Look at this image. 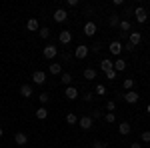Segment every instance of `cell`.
Returning <instances> with one entry per match:
<instances>
[{"instance_id": "9", "label": "cell", "mask_w": 150, "mask_h": 148, "mask_svg": "<svg viewBox=\"0 0 150 148\" xmlns=\"http://www.w3.org/2000/svg\"><path fill=\"white\" fill-rule=\"evenodd\" d=\"M78 122H80L82 130H90V128H92V118H90V116H80Z\"/></svg>"}, {"instance_id": "29", "label": "cell", "mask_w": 150, "mask_h": 148, "mask_svg": "<svg viewBox=\"0 0 150 148\" xmlns=\"http://www.w3.org/2000/svg\"><path fill=\"white\" fill-rule=\"evenodd\" d=\"M106 110H108V112H114L116 110V102L114 100H108V102H106Z\"/></svg>"}, {"instance_id": "41", "label": "cell", "mask_w": 150, "mask_h": 148, "mask_svg": "<svg viewBox=\"0 0 150 148\" xmlns=\"http://www.w3.org/2000/svg\"><path fill=\"white\" fill-rule=\"evenodd\" d=\"M148 64H150V60H148Z\"/></svg>"}, {"instance_id": "7", "label": "cell", "mask_w": 150, "mask_h": 148, "mask_svg": "<svg viewBox=\"0 0 150 148\" xmlns=\"http://www.w3.org/2000/svg\"><path fill=\"white\" fill-rule=\"evenodd\" d=\"M64 96H66L68 100H76V98H78V88H74V86H66Z\"/></svg>"}, {"instance_id": "21", "label": "cell", "mask_w": 150, "mask_h": 148, "mask_svg": "<svg viewBox=\"0 0 150 148\" xmlns=\"http://www.w3.org/2000/svg\"><path fill=\"white\" fill-rule=\"evenodd\" d=\"M76 122H78V116H76V114H74V112H68V114H66V124L74 126V124H76Z\"/></svg>"}, {"instance_id": "40", "label": "cell", "mask_w": 150, "mask_h": 148, "mask_svg": "<svg viewBox=\"0 0 150 148\" xmlns=\"http://www.w3.org/2000/svg\"><path fill=\"white\" fill-rule=\"evenodd\" d=\"M148 112H150V104H148Z\"/></svg>"}, {"instance_id": "31", "label": "cell", "mask_w": 150, "mask_h": 148, "mask_svg": "<svg viewBox=\"0 0 150 148\" xmlns=\"http://www.w3.org/2000/svg\"><path fill=\"white\" fill-rule=\"evenodd\" d=\"M116 74H118V72L112 68V70H108V72H106V78H108V80H114V78H116Z\"/></svg>"}, {"instance_id": "24", "label": "cell", "mask_w": 150, "mask_h": 148, "mask_svg": "<svg viewBox=\"0 0 150 148\" xmlns=\"http://www.w3.org/2000/svg\"><path fill=\"white\" fill-rule=\"evenodd\" d=\"M50 74H60V72H62V66H60V64H50Z\"/></svg>"}, {"instance_id": "20", "label": "cell", "mask_w": 150, "mask_h": 148, "mask_svg": "<svg viewBox=\"0 0 150 148\" xmlns=\"http://www.w3.org/2000/svg\"><path fill=\"white\" fill-rule=\"evenodd\" d=\"M118 28H120L122 32H130L132 24H130V20H120V24H118Z\"/></svg>"}, {"instance_id": "17", "label": "cell", "mask_w": 150, "mask_h": 148, "mask_svg": "<svg viewBox=\"0 0 150 148\" xmlns=\"http://www.w3.org/2000/svg\"><path fill=\"white\" fill-rule=\"evenodd\" d=\"M130 130H132V128H130V124H128V122H122V124L118 126V132H120L122 136H126V134H130Z\"/></svg>"}, {"instance_id": "36", "label": "cell", "mask_w": 150, "mask_h": 148, "mask_svg": "<svg viewBox=\"0 0 150 148\" xmlns=\"http://www.w3.org/2000/svg\"><path fill=\"white\" fill-rule=\"evenodd\" d=\"M66 4H68V6H72V8H74V6H78V0H68V2H66Z\"/></svg>"}, {"instance_id": "32", "label": "cell", "mask_w": 150, "mask_h": 148, "mask_svg": "<svg viewBox=\"0 0 150 148\" xmlns=\"http://www.w3.org/2000/svg\"><path fill=\"white\" fill-rule=\"evenodd\" d=\"M104 92H106V86H104V84H96V94H100V96H102Z\"/></svg>"}, {"instance_id": "3", "label": "cell", "mask_w": 150, "mask_h": 148, "mask_svg": "<svg viewBox=\"0 0 150 148\" xmlns=\"http://www.w3.org/2000/svg\"><path fill=\"white\" fill-rule=\"evenodd\" d=\"M42 54H44V58H48V60H52V58H56L58 50H56V46L48 44V46H44V50H42Z\"/></svg>"}, {"instance_id": "39", "label": "cell", "mask_w": 150, "mask_h": 148, "mask_svg": "<svg viewBox=\"0 0 150 148\" xmlns=\"http://www.w3.org/2000/svg\"><path fill=\"white\" fill-rule=\"evenodd\" d=\"M2 134H4V130H2V128H0V138H2Z\"/></svg>"}, {"instance_id": "1", "label": "cell", "mask_w": 150, "mask_h": 148, "mask_svg": "<svg viewBox=\"0 0 150 148\" xmlns=\"http://www.w3.org/2000/svg\"><path fill=\"white\" fill-rule=\"evenodd\" d=\"M134 16H136V22H140V24H144L148 20V12H146V8H142V6H138L134 10Z\"/></svg>"}, {"instance_id": "6", "label": "cell", "mask_w": 150, "mask_h": 148, "mask_svg": "<svg viewBox=\"0 0 150 148\" xmlns=\"http://www.w3.org/2000/svg\"><path fill=\"white\" fill-rule=\"evenodd\" d=\"M32 82H34V84H44V82H46V72L36 70L34 74H32Z\"/></svg>"}, {"instance_id": "11", "label": "cell", "mask_w": 150, "mask_h": 148, "mask_svg": "<svg viewBox=\"0 0 150 148\" xmlns=\"http://www.w3.org/2000/svg\"><path fill=\"white\" fill-rule=\"evenodd\" d=\"M108 50H110V54H114V56H118V54L122 52V44H120L118 40H114V42H110V46H108Z\"/></svg>"}, {"instance_id": "26", "label": "cell", "mask_w": 150, "mask_h": 148, "mask_svg": "<svg viewBox=\"0 0 150 148\" xmlns=\"http://www.w3.org/2000/svg\"><path fill=\"white\" fill-rule=\"evenodd\" d=\"M118 24H120V18H118V14H112V16H110V26H112V28H116Z\"/></svg>"}, {"instance_id": "30", "label": "cell", "mask_w": 150, "mask_h": 148, "mask_svg": "<svg viewBox=\"0 0 150 148\" xmlns=\"http://www.w3.org/2000/svg\"><path fill=\"white\" fill-rule=\"evenodd\" d=\"M38 100H40V102H42V104H46L48 100H50V96H48V92H42V94L38 96Z\"/></svg>"}, {"instance_id": "38", "label": "cell", "mask_w": 150, "mask_h": 148, "mask_svg": "<svg viewBox=\"0 0 150 148\" xmlns=\"http://www.w3.org/2000/svg\"><path fill=\"white\" fill-rule=\"evenodd\" d=\"M130 148H142V146H140L138 142H132V144H130Z\"/></svg>"}, {"instance_id": "18", "label": "cell", "mask_w": 150, "mask_h": 148, "mask_svg": "<svg viewBox=\"0 0 150 148\" xmlns=\"http://www.w3.org/2000/svg\"><path fill=\"white\" fill-rule=\"evenodd\" d=\"M114 70H116V72H122V70H126V62H124L122 58H118V60L114 62Z\"/></svg>"}, {"instance_id": "22", "label": "cell", "mask_w": 150, "mask_h": 148, "mask_svg": "<svg viewBox=\"0 0 150 148\" xmlns=\"http://www.w3.org/2000/svg\"><path fill=\"white\" fill-rule=\"evenodd\" d=\"M84 78H86V80H94V78H96V70H94V68H86V70H84Z\"/></svg>"}, {"instance_id": "10", "label": "cell", "mask_w": 150, "mask_h": 148, "mask_svg": "<svg viewBox=\"0 0 150 148\" xmlns=\"http://www.w3.org/2000/svg\"><path fill=\"white\" fill-rule=\"evenodd\" d=\"M58 40H60L62 44L66 46V44H70V42H72V34H70L68 30H62V32L58 34Z\"/></svg>"}, {"instance_id": "12", "label": "cell", "mask_w": 150, "mask_h": 148, "mask_svg": "<svg viewBox=\"0 0 150 148\" xmlns=\"http://www.w3.org/2000/svg\"><path fill=\"white\" fill-rule=\"evenodd\" d=\"M112 68H114V62H112L110 58H104L102 62H100V70H102L104 74H106L108 70H112Z\"/></svg>"}, {"instance_id": "19", "label": "cell", "mask_w": 150, "mask_h": 148, "mask_svg": "<svg viewBox=\"0 0 150 148\" xmlns=\"http://www.w3.org/2000/svg\"><path fill=\"white\" fill-rule=\"evenodd\" d=\"M36 118H40V120H46L48 118V110L44 108V106H40V108L36 110Z\"/></svg>"}, {"instance_id": "13", "label": "cell", "mask_w": 150, "mask_h": 148, "mask_svg": "<svg viewBox=\"0 0 150 148\" xmlns=\"http://www.w3.org/2000/svg\"><path fill=\"white\" fill-rule=\"evenodd\" d=\"M140 40H142V36H140V32H130V34H128V42H130L132 46L140 44Z\"/></svg>"}, {"instance_id": "2", "label": "cell", "mask_w": 150, "mask_h": 148, "mask_svg": "<svg viewBox=\"0 0 150 148\" xmlns=\"http://www.w3.org/2000/svg\"><path fill=\"white\" fill-rule=\"evenodd\" d=\"M88 52H90V48H88L86 44H80V46H76V50H74V56L80 58V60H84V58L88 56Z\"/></svg>"}, {"instance_id": "37", "label": "cell", "mask_w": 150, "mask_h": 148, "mask_svg": "<svg viewBox=\"0 0 150 148\" xmlns=\"http://www.w3.org/2000/svg\"><path fill=\"white\" fill-rule=\"evenodd\" d=\"M88 48H92L94 52H98V50H100V44H98V42H96V44H94V46H88Z\"/></svg>"}, {"instance_id": "25", "label": "cell", "mask_w": 150, "mask_h": 148, "mask_svg": "<svg viewBox=\"0 0 150 148\" xmlns=\"http://www.w3.org/2000/svg\"><path fill=\"white\" fill-rule=\"evenodd\" d=\"M62 84H66V86H68L70 82H72V74H70V72H64V74H62Z\"/></svg>"}, {"instance_id": "33", "label": "cell", "mask_w": 150, "mask_h": 148, "mask_svg": "<svg viewBox=\"0 0 150 148\" xmlns=\"http://www.w3.org/2000/svg\"><path fill=\"white\" fill-rule=\"evenodd\" d=\"M140 138H142L144 142H150V130H144V132L140 134Z\"/></svg>"}, {"instance_id": "34", "label": "cell", "mask_w": 150, "mask_h": 148, "mask_svg": "<svg viewBox=\"0 0 150 148\" xmlns=\"http://www.w3.org/2000/svg\"><path fill=\"white\" fill-rule=\"evenodd\" d=\"M92 148H106V144H104V142H100V140H94V142H92Z\"/></svg>"}, {"instance_id": "27", "label": "cell", "mask_w": 150, "mask_h": 148, "mask_svg": "<svg viewBox=\"0 0 150 148\" xmlns=\"http://www.w3.org/2000/svg\"><path fill=\"white\" fill-rule=\"evenodd\" d=\"M122 86H124L126 90H132V86H134V80H132V78H126L124 82H122Z\"/></svg>"}, {"instance_id": "8", "label": "cell", "mask_w": 150, "mask_h": 148, "mask_svg": "<svg viewBox=\"0 0 150 148\" xmlns=\"http://www.w3.org/2000/svg\"><path fill=\"white\" fill-rule=\"evenodd\" d=\"M14 142H16L18 146H26V144H28V136H26L24 132H16V134H14Z\"/></svg>"}, {"instance_id": "15", "label": "cell", "mask_w": 150, "mask_h": 148, "mask_svg": "<svg viewBox=\"0 0 150 148\" xmlns=\"http://www.w3.org/2000/svg\"><path fill=\"white\" fill-rule=\"evenodd\" d=\"M20 94H22L24 98H30V96H32V86H30V84H22V86H20Z\"/></svg>"}, {"instance_id": "35", "label": "cell", "mask_w": 150, "mask_h": 148, "mask_svg": "<svg viewBox=\"0 0 150 148\" xmlns=\"http://www.w3.org/2000/svg\"><path fill=\"white\" fill-rule=\"evenodd\" d=\"M92 98H94V94H90V92H88V94H84V100H86V102H90Z\"/></svg>"}, {"instance_id": "16", "label": "cell", "mask_w": 150, "mask_h": 148, "mask_svg": "<svg viewBox=\"0 0 150 148\" xmlns=\"http://www.w3.org/2000/svg\"><path fill=\"white\" fill-rule=\"evenodd\" d=\"M26 28H28L30 32H36V30H40V26H38V20H36V18H30V20L26 22Z\"/></svg>"}, {"instance_id": "42", "label": "cell", "mask_w": 150, "mask_h": 148, "mask_svg": "<svg viewBox=\"0 0 150 148\" xmlns=\"http://www.w3.org/2000/svg\"><path fill=\"white\" fill-rule=\"evenodd\" d=\"M148 148H150V146H148Z\"/></svg>"}, {"instance_id": "5", "label": "cell", "mask_w": 150, "mask_h": 148, "mask_svg": "<svg viewBox=\"0 0 150 148\" xmlns=\"http://www.w3.org/2000/svg\"><path fill=\"white\" fill-rule=\"evenodd\" d=\"M138 98H140V94H138V92H134V90H126V94H124V100H126L128 104H136V102H138Z\"/></svg>"}, {"instance_id": "23", "label": "cell", "mask_w": 150, "mask_h": 148, "mask_svg": "<svg viewBox=\"0 0 150 148\" xmlns=\"http://www.w3.org/2000/svg\"><path fill=\"white\" fill-rule=\"evenodd\" d=\"M104 120H106L108 124H114V122H116V114L114 112H106V114H104Z\"/></svg>"}, {"instance_id": "4", "label": "cell", "mask_w": 150, "mask_h": 148, "mask_svg": "<svg viewBox=\"0 0 150 148\" xmlns=\"http://www.w3.org/2000/svg\"><path fill=\"white\" fill-rule=\"evenodd\" d=\"M52 18H54V22H66L68 14H66V10H64V8H58V10H54Z\"/></svg>"}, {"instance_id": "28", "label": "cell", "mask_w": 150, "mask_h": 148, "mask_svg": "<svg viewBox=\"0 0 150 148\" xmlns=\"http://www.w3.org/2000/svg\"><path fill=\"white\" fill-rule=\"evenodd\" d=\"M38 34H40V38H44V40H46L48 36H50V30L44 26V28H40V30H38Z\"/></svg>"}, {"instance_id": "14", "label": "cell", "mask_w": 150, "mask_h": 148, "mask_svg": "<svg viewBox=\"0 0 150 148\" xmlns=\"http://www.w3.org/2000/svg\"><path fill=\"white\" fill-rule=\"evenodd\" d=\"M84 34L86 36H94L96 34V24L94 22H86L84 24Z\"/></svg>"}]
</instances>
